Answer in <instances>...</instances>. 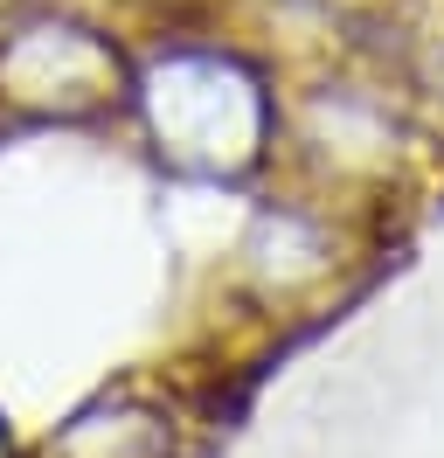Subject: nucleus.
Listing matches in <instances>:
<instances>
[{
  "label": "nucleus",
  "instance_id": "f03ea898",
  "mask_svg": "<svg viewBox=\"0 0 444 458\" xmlns=\"http://www.w3.org/2000/svg\"><path fill=\"white\" fill-rule=\"evenodd\" d=\"M125 84V63L77 14H28L0 35V98L42 118H83L111 105Z\"/></svg>",
  "mask_w": 444,
  "mask_h": 458
},
{
  "label": "nucleus",
  "instance_id": "7ed1b4c3",
  "mask_svg": "<svg viewBox=\"0 0 444 458\" xmlns=\"http://www.w3.org/2000/svg\"><path fill=\"white\" fill-rule=\"evenodd\" d=\"M49 458H166V424L132 403H105V410H83L49 445Z\"/></svg>",
  "mask_w": 444,
  "mask_h": 458
},
{
  "label": "nucleus",
  "instance_id": "20e7f679",
  "mask_svg": "<svg viewBox=\"0 0 444 458\" xmlns=\"http://www.w3.org/2000/svg\"><path fill=\"white\" fill-rule=\"evenodd\" d=\"M0 458H7V424H0Z\"/></svg>",
  "mask_w": 444,
  "mask_h": 458
},
{
  "label": "nucleus",
  "instance_id": "f257e3e1",
  "mask_svg": "<svg viewBox=\"0 0 444 458\" xmlns=\"http://www.w3.org/2000/svg\"><path fill=\"white\" fill-rule=\"evenodd\" d=\"M132 90L160 160L194 174V181H236L271 146L264 77L229 49H201V42L153 49Z\"/></svg>",
  "mask_w": 444,
  "mask_h": 458
}]
</instances>
